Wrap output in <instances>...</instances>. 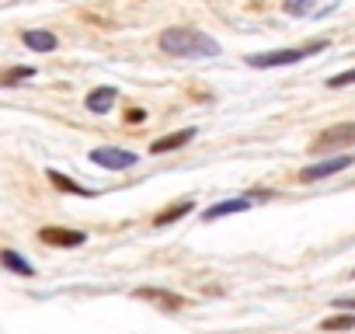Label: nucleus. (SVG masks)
I'll return each mask as SVG.
<instances>
[{"mask_svg":"<svg viewBox=\"0 0 355 334\" xmlns=\"http://www.w3.org/2000/svg\"><path fill=\"white\" fill-rule=\"evenodd\" d=\"M143 118H146V112H139V108L129 112V122H143Z\"/></svg>","mask_w":355,"mask_h":334,"instance_id":"obj_20","label":"nucleus"},{"mask_svg":"<svg viewBox=\"0 0 355 334\" xmlns=\"http://www.w3.org/2000/svg\"><path fill=\"white\" fill-rule=\"evenodd\" d=\"M21 39H25V46L35 49V53H53V49H56V35H53V32H42V28H32V32H25Z\"/></svg>","mask_w":355,"mask_h":334,"instance_id":"obj_11","label":"nucleus"},{"mask_svg":"<svg viewBox=\"0 0 355 334\" xmlns=\"http://www.w3.org/2000/svg\"><path fill=\"white\" fill-rule=\"evenodd\" d=\"M49 182H53L56 188H63V192H70V195H84V199H91V195H94L91 188H84V185H77V182H70L67 175H56V171H49Z\"/></svg>","mask_w":355,"mask_h":334,"instance_id":"obj_14","label":"nucleus"},{"mask_svg":"<svg viewBox=\"0 0 355 334\" xmlns=\"http://www.w3.org/2000/svg\"><path fill=\"white\" fill-rule=\"evenodd\" d=\"M189 139H196V129H182V132H171L164 139H153L150 153H167V150H178V146H185Z\"/></svg>","mask_w":355,"mask_h":334,"instance_id":"obj_10","label":"nucleus"},{"mask_svg":"<svg viewBox=\"0 0 355 334\" xmlns=\"http://www.w3.org/2000/svg\"><path fill=\"white\" fill-rule=\"evenodd\" d=\"M282 8H286L289 15L303 18V15H310V11H313V0H282Z\"/></svg>","mask_w":355,"mask_h":334,"instance_id":"obj_17","label":"nucleus"},{"mask_svg":"<svg viewBox=\"0 0 355 334\" xmlns=\"http://www.w3.org/2000/svg\"><path fill=\"white\" fill-rule=\"evenodd\" d=\"M136 299H146V303H160L164 310H182L185 299L178 296V292H167V289H136L132 292Z\"/></svg>","mask_w":355,"mask_h":334,"instance_id":"obj_8","label":"nucleus"},{"mask_svg":"<svg viewBox=\"0 0 355 334\" xmlns=\"http://www.w3.org/2000/svg\"><path fill=\"white\" fill-rule=\"evenodd\" d=\"M348 84H355V67L345 70V73H334V77L327 80V87H348Z\"/></svg>","mask_w":355,"mask_h":334,"instance_id":"obj_18","label":"nucleus"},{"mask_svg":"<svg viewBox=\"0 0 355 334\" xmlns=\"http://www.w3.org/2000/svg\"><path fill=\"white\" fill-rule=\"evenodd\" d=\"M91 160L101 167H112V171H125V167L136 164V153L119 150V146H98V150H91Z\"/></svg>","mask_w":355,"mask_h":334,"instance_id":"obj_4","label":"nucleus"},{"mask_svg":"<svg viewBox=\"0 0 355 334\" xmlns=\"http://www.w3.org/2000/svg\"><path fill=\"white\" fill-rule=\"evenodd\" d=\"M265 199H268V192H248V195H237V199H227V202H216V206H209V209L202 213V220H206V223H213V220H220V216L248 213L251 206H258V202H265Z\"/></svg>","mask_w":355,"mask_h":334,"instance_id":"obj_3","label":"nucleus"},{"mask_svg":"<svg viewBox=\"0 0 355 334\" xmlns=\"http://www.w3.org/2000/svg\"><path fill=\"white\" fill-rule=\"evenodd\" d=\"M115 98H119V91H115V87H94V91L87 94V112L105 115V112H112Z\"/></svg>","mask_w":355,"mask_h":334,"instance_id":"obj_9","label":"nucleus"},{"mask_svg":"<svg viewBox=\"0 0 355 334\" xmlns=\"http://www.w3.org/2000/svg\"><path fill=\"white\" fill-rule=\"evenodd\" d=\"M0 261H4L8 272H18V275H35V265L25 261L18 251H0Z\"/></svg>","mask_w":355,"mask_h":334,"instance_id":"obj_12","label":"nucleus"},{"mask_svg":"<svg viewBox=\"0 0 355 334\" xmlns=\"http://www.w3.org/2000/svg\"><path fill=\"white\" fill-rule=\"evenodd\" d=\"M320 49H327V39H317V42H310V46H303V49H275V53H258V56H248V63H251V67H258V70L293 67V63H300L303 56H313V53H320Z\"/></svg>","mask_w":355,"mask_h":334,"instance_id":"obj_2","label":"nucleus"},{"mask_svg":"<svg viewBox=\"0 0 355 334\" xmlns=\"http://www.w3.org/2000/svg\"><path fill=\"white\" fill-rule=\"evenodd\" d=\"M320 327H324V331H355V313H352V310H348V313H334V317H327Z\"/></svg>","mask_w":355,"mask_h":334,"instance_id":"obj_15","label":"nucleus"},{"mask_svg":"<svg viewBox=\"0 0 355 334\" xmlns=\"http://www.w3.org/2000/svg\"><path fill=\"white\" fill-rule=\"evenodd\" d=\"M32 77H35V67H11L0 84H4V87H18L21 80H32Z\"/></svg>","mask_w":355,"mask_h":334,"instance_id":"obj_16","label":"nucleus"},{"mask_svg":"<svg viewBox=\"0 0 355 334\" xmlns=\"http://www.w3.org/2000/svg\"><path fill=\"white\" fill-rule=\"evenodd\" d=\"M355 139V122H345V125H334V129H324L313 143V150H331V146H348Z\"/></svg>","mask_w":355,"mask_h":334,"instance_id":"obj_6","label":"nucleus"},{"mask_svg":"<svg viewBox=\"0 0 355 334\" xmlns=\"http://www.w3.org/2000/svg\"><path fill=\"white\" fill-rule=\"evenodd\" d=\"M334 306H345V310H352V313H355V296H345V299H334Z\"/></svg>","mask_w":355,"mask_h":334,"instance_id":"obj_19","label":"nucleus"},{"mask_svg":"<svg viewBox=\"0 0 355 334\" xmlns=\"http://www.w3.org/2000/svg\"><path fill=\"white\" fill-rule=\"evenodd\" d=\"M196 209V202L192 199H185V202H178V206H171V209H164L157 220H153V227H167V223H174V220H182V216H189Z\"/></svg>","mask_w":355,"mask_h":334,"instance_id":"obj_13","label":"nucleus"},{"mask_svg":"<svg viewBox=\"0 0 355 334\" xmlns=\"http://www.w3.org/2000/svg\"><path fill=\"white\" fill-rule=\"evenodd\" d=\"M39 237H42V244H56V247H80L87 240L80 230H63V227H46V230H39Z\"/></svg>","mask_w":355,"mask_h":334,"instance_id":"obj_7","label":"nucleus"},{"mask_svg":"<svg viewBox=\"0 0 355 334\" xmlns=\"http://www.w3.org/2000/svg\"><path fill=\"white\" fill-rule=\"evenodd\" d=\"M157 46L167 56H182V60H213V56H220L216 39H209L199 28H167L157 39Z\"/></svg>","mask_w":355,"mask_h":334,"instance_id":"obj_1","label":"nucleus"},{"mask_svg":"<svg viewBox=\"0 0 355 334\" xmlns=\"http://www.w3.org/2000/svg\"><path fill=\"white\" fill-rule=\"evenodd\" d=\"M352 164V157H331V160H320L313 167H303L300 171V182H320V178H331L338 171H345V167Z\"/></svg>","mask_w":355,"mask_h":334,"instance_id":"obj_5","label":"nucleus"}]
</instances>
